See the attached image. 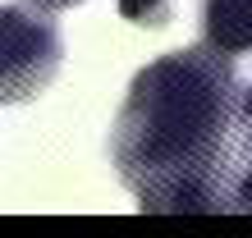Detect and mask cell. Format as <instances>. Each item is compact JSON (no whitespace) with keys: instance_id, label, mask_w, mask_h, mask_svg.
<instances>
[{"instance_id":"1","label":"cell","mask_w":252,"mask_h":238,"mask_svg":"<svg viewBox=\"0 0 252 238\" xmlns=\"http://www.w3.org/2000/svg\"><path fill=\"white\" fill-rule=\"evenodd\" d=\"M239 110L229 55L192 46L152 60L128 87L110 133L120 178L152 215L225 211V151Z\"/></svg>"},{"instance_id":"2","label":"cell","mask_w":252,"mask_h":238,"mask_svg":"<svg viewBox=\"0 0 252 238\" xmlns=\"http://www.w3.org/2000/svg\"><path fill=\"white\" fill-rule=\"evenodd\" d=\"M60 32L51 19L23 5H0V106L41 96L60 73Z\"/></svg>"},{"instance_id":"3","label":"cell","mask_w":252,"mask_h":238,"mask_svg":"<svg viewBox=\"0 0 252 238\" xmlns=\"http://www.w3.org/2000/svg\"><path fill=\"white\" fill-rule=\"evenodd\" d=\"M202 32L220 55H252V0H206Z\"/></svg>"},{"instance_id":"4","label":"cell","mask_w":252,"mask_h":238,"mask_svg":"<svg viewBox=\"0 0 252 238\" xmlns=\"http://www.w3.org/2000/svg\"><path fill=\"white\" fill-rule=\"evenodd\" d=\"M220 183H225V211L252 215V124L239 133V138H229Z\"/></svg>"},{"instance_id":"5","label":"cell","mask_w":252,"mask_h":238,"mask_svg":"<svg viewBox=\"0 0 252 238\" xmlns=\"http://www.w3.org/2000/svg\"><path fill=\"white\" fill-rule=\"evenodd\" d=\"M120 14L142 28H165L174 9H170V0H120Z\"/></svg>"},{"instance_id":"6","label":"cell","mask_w":252,"mask_h":238,"mask_svg":"<svg viewBox=\"0 0 252 238\" xmlns=\"http://www.w3.org/2000/svg\"><path fill=\"white\" fill-rule=\"evenodd\" d=\"M28 5H37V9H73L83 0H28Z\"/></svg>"},{"instance_id":"7","label":"cell","mask_w":252,"mask_h":238,"mask_svg":"<svg viewBox=\"0 0 252 238\" xmlns=\"http://www.w3.org/2000/svg\"><path fill=\"white\" fill-rule=\"evenodd\" d=\"M239 115H243V124H252V87L239 96Z\"/></svg>"}]
</instances>
